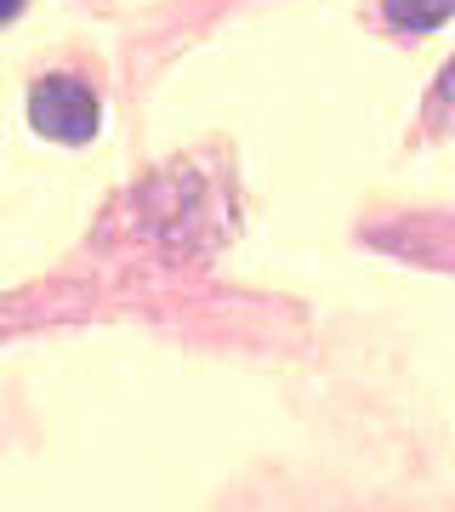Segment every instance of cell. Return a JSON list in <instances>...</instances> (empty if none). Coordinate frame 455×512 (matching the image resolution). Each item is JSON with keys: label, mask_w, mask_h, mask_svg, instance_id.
Returning <instances> with one entry per match:
<instances>
[{"label": "cell", "mask_w": 455, "mask_h": 512, "mask_svg": "<svg viewBox=\"0 0 455 512\" xmlns=\"http://www.w3.org/2000/svg\"><path fill=\"white\" fill-rule=\"evenodd\" d=\"M97 92H91L86 80H74V74H46L35 80V92H29V126L40 137H52V143H91L97 137Z\"/></svg>", "instance_id": "1"}, {"label": "cell", "mask_w": 455, "mask_h": 512, "mask_svg": "<svg viewBox=\"0 0 455 512\" xmlns=\"http://www.w3.org/2000/svg\"><path fill=\"white\" fill-rule=\"evenodd\" d=\"M387 18L410 23V29H444V18H450V0H387Z\"/></svg>", "instance_id": "2"}, {"label": "cell", "mask_w": 455, "mask_h": 512, "mask_svg": "<svg viewBox=\"0 0 455 512\" xmlns=\"http://www.w3.org/2000/svg\"><path fill=\"white\" fill-rule=\"evenodd\" d=\"M23 12V0H0V23H12Z\"/></svg>", "instance_id": "3"}]
</instances>
